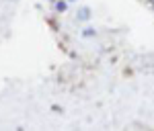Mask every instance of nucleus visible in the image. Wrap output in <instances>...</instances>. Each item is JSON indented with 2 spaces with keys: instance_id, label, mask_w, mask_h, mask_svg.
I'll use <instances>...</instances> for the list:
<instances>
[{
  "instance_id": "obj_1",
  "label": "nucleus",
  "mask_w": 154,
  "mask_h": 131,
  "mask_svg": "<svg viewBox=\"0 0 154 131\" xmlns=\"http://www.w3.org/2000/svg\"><path fill=\"white\" fill-rule=\"evenodd\" d=\"M78 19H80V21H86V19H88V8H82L80 14H78Z\"/></svg>"
},
{
  "instance_id": "obj_2",
  "label": "nucleus",
  "mask_w": 154,
  "mask_h": 131,
  "mask_svg": "<svg viewBox=\"0 0 154 131\" xmlns=\"http://www.w3.org/2000/svg\"><path fill=\"white\" fill-rule=\"evenodd\" d=\"M56 8H58V10H64V8H66V2H58Z\"/></svg>"
},
{
  "instance_id": "obj_3",
  "label": "nucleus",
  "mask_w": 154,
  "mask_h": 131,
  "mask_svg": "<svg viewBox=\"0 0 154 131\" xmlns=\"http://www.w3.org/2000/svg\"><path fill=\"white\" fill-rule=\"evenodd\" d=\"M68 2H72V0H68Z\"/></svg>"
}]
</instances>
